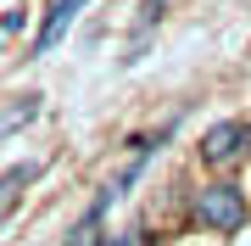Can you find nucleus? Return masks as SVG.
Instances as JSON below:
<instances>
[{"label": "nucleus", "instance_id": "0eeeda50", "mask_svg": "<svg viewBox=\"0 0 251 246\" xmlns=\"http://www.w3.org/2000/svg\"><path fill=\"white\" fill-rule=\"evenodd\" d=\"M100 246H134V235H112V241H100Z\"/></svg>", "mask_w": 251, "mask_h": 246}, {"label": "nucleus", "instance_id": "423d86ee", "mask_svg": "<svg viewBox=\"0 0 251 246\" xmlns=\"http://www.w3.org/2000/svg\"><path fill=\"white\" fill-rule=\"evenodd\" d=\"M28 179H34V163H17V168L6 173V179H0V196H6L11 185H28Z\"/></svg>", "mask_w": 251, "mask_h": 246}, {"label": "nucleus", "instance_id": "39448f33", "mask_svg": "<svg viewBox=\"0 0 251 246\" xmlns=\"http://www.w3.org/2000/svg\"><path fill=\"white\" fill-rule=\"evenodd\" d=\"M162 17H168V0H145V6H140V28H145V34H151Z\"/></svg>", "mask_w": 251, "mask_h": 246}, {"label": "nucleus", "instance_id": "f03ea898", "mask_svg": "<svg viewBox=\"0 0 251 246\" xmlns=\"http://www.w3.org/2000/svg\"><path fill=\"white\" fill-rule=\"evenodd\" d=\"M246 129L240 123H218V129H206V140H201V157H206V163H212V168H229V163H240V157H246Z\"/></svg>", "mask_w": 251, "mask_h": 246}, {"label": "nucleus", "instance_id": "f257e3e1", "mask_svg": "<svg viewBox=\"0 0 251 246\" xmlns=\"http://www.w3.org/2000/svg\"><path fill=\"white\" fill-rule=\"evenodd\" d=\"M196 224L201 229H212V235H234V229H246L251 219V207H246V191L240 185H229V179H218V185H201L196 191Z\"/></svg>", "mask_w": 251, "mask_h": 246}, {"label": "nucleus", "instance_id": "20e7f679", "mask_svg": "<svg viewBox=\"0 0 251 246\" xmlns=\"http://www.w3.org/2000/svg\"><path fill=\"white\" fill-rule=\"evenodd\" d=\"M34 118H39V95H23L17 107L0 118V140H6V135H17V129H23V123H34Z\"/></svg>", "mask_w": 251, "mask_h": 246}, {"label": "nucleus", "instance_id": "7ed1b4c3", "mask_svg": "<svg viewBox=\"0 0 251 246\" xmlns=\"http://www.w3.org/2000/svg\"><path fill=\"white\" fill-rule=\"evenodd\" d=\"M84 6H90V0H56V6H50V17L39 23V34H34V51H39V56L56 51V45H62V34L73 28V17H78Z\"/></svg>", "mask_w": 251, "mask_h": 246}]
</instances>
